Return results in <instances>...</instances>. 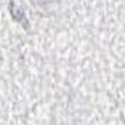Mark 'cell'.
I'll use <instances>...</instances> for the list:
<instances>
[{
  "instance_id": "6da1fadb",
  "label": "cell",
  "mask_w": 125,
  "mask_h": 125,
  "mask_svg": "<svg viewBox=\"0 0 125 125\" xmlns=\"http://www.w3.org/2000/svg\"><path fill=\"white\" fill-rule=\"evenodd\" d=\"M33 4H37V5H42V4H46L47 1H49V0H31Z\"/></svg>"
}]
</instances>
